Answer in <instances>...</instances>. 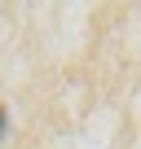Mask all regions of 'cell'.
<instances>
[{"label": "cell", "mask_w": 141, "mask_h": 149, "mask_svg": "<svg viewBox=\"0 0 141 149\" xmlns=\"http://www.w3.org/2000/svg\"><path fill=\"white\" fill-rule=\"evenodd\" d=\"M0 132H5V110H0Z\"/></svg>", "instance_id": "obj_1"}]
</instances>
